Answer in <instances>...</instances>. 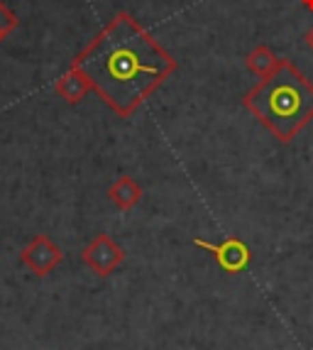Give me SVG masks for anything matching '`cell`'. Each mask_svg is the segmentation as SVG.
I'll use <instances>...</instances> for the list:
<instances>
[{
  "label": "cell",
  "instance_id": "6",
  "mask_svg": "<svg viewBox=\"0 0 313 350\" xmlns=\"http://www.w3.org/2000/svg\"><path fill=\"white\" fill-rule=\"evenodd\" d=\"M54 91L59 94V98H64L69 105H76L86 98V94L91 91V83H88V79L76 69V66H71V69L57 81Z\"/></svg>",
  "mask_w": 313,
  "mask_h": 350
},
{
  "label": "cell",
  "instance_id": "5",
  "mask_svg": "<svg viewBox=\"0 0 313 350\" xmlns=\"http://www.w3.org/2000/svg\"><path fill=\"white\" fill-rule=\"evenodd\" d=\"M62 260H64V252L46 235H35L32 243L23 250V265L37 277H46Z\"/></svg>",
  "mask_w": 313,
  "mask_h": 350
},
{
  "label": "cell",
  "instance_id": "11",
  "mask_svg": "<svg viewBox=\"0 0 313 350\" xmlns=\"http://www.w3.org/2000/svg\"><path fill=\"white\" fill-rule=\"evenodd\" d=\"M301 5L306 8L308 12H313V0H301Z\"/></svg>",
  "mask_w": 313,
  "mask_h": 350
},
{
  "label": "cell",
  "instance_id": "10",
  "mask_svg": "<svg viewBox=\"0 0 313 350\" xmlns=\"http://www.w3.org/2000/svg\"><path fill=\"white\" fill-rule=\"evenodd\" d=\"M306 44H308V49H311V52H313V27L306 32Z\"/></svg>",
  "mask_w": 313,
  "mask_h": 350
},
{
  "label": "cell",
  "instance_id": "4",
  "mask_svg": "<svg viewBox=\"0 0 313 350\" xmlns=\"http://www.w3.org/2000/svg\"><path fill=\"white\" fill-rule=\"evenodd\" d=\"M81 260L88 269H93L98 277H111L122 262H125V250L118 245L111 235H96V238L83 247Z\"/></svg>",
  "mask_w": 313,
  "mask_h": 350
},
{
  "label": "cell",
  "instance_id": "3",
  "mask_svg": "<svg viewBox=\"0 0 313 350\" xmlns=\"http://www.w3.org/2000/svg\"><path fill=\"white\" fill-rule=\"evenodd\" d=\"M193 245L206 250L210 257L215 260V265L228 272V275H240L249 267L252 262V252H249V245L238 235H228V238L218 240V243H208L203 238H193Z\"/></svg>",
  "mask_w": 313,
  "mask_h": 350
},
{
  "label": "cell",
  "instance_id": "8",
  "mask_svg": "<svg viewBox=\"0 0 313 350\" xmlns=\"http://www.w3.org/2000/svg\"><path fill=\"white\" fill-rule=\"evenodd\" d=\"M245 64H247L249 74L260 76V79H267V76L279 66V57L267 47V44H257V47L245 57Z\"/></svg>",
  "mask_w": 313,
  "mask_h": 350
},
{
  "label": "cell",
  "instance_id": "9",
  "mask_svg": "<svg viewBox=\"0 0 313 350\" xmlns=\"http://www.w3.org/2000/svg\"><path fill=\"white\" fill-rule=\"evenodd\" d=\"M18 25H20L18 15H15V12H12L10 8L3 3V0H0V42L5 40V37L10 35L12 29L18 27Z\"/></svg>",
  "mask_w": 313,
  "mask_h": 350
},
{
  "label": "cell",
  "instance_id": "2",
  "mask_svg": "<svg viewBox=\"0 0 313 350\" xmlns=\"http://www.w3.org/2000/svg\"><path fill=\"white\" fill-rule=\"evenodd\" d=\"M243 105L279 142H291L313 120V83L301 69L279 59V66L245 94Z\"/></svg>",
  "mask_w": 313,
  "mask_h": 350
},
{
  "label": "cell",
  "instance_id": "1",
  "mask_svg": "<svg viewBox=\"0 0 313 350\" xmlns=\"http://www.w3.org/2000/svg\"><path fill=\"white\" fill-rule=\"evenodd\" d=\"M120 118H130L176 71V59L130 12H118L74 64Z\"/></svg>",
  "mask_w": 313,
  "mask_h": 350
},
{
  "label": "cell",
  "instance_id": "7",
  "mask_svg": "<svg viewBox=\"0 0 313 350\" xmlns=\"http://www.w3.org/2000/svg\"><path fill=\"white\" fill-rule=\"evenodd\" d=\"M108 199L113 201L115 208L130 211L139 204V199H142V187H139L133 176H120V179L108 189Z\"/></svg>",
  "mask_w": 313,
  "mask_h": 350
}]
</instances>
